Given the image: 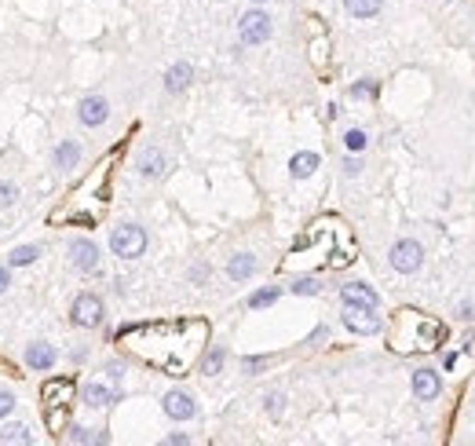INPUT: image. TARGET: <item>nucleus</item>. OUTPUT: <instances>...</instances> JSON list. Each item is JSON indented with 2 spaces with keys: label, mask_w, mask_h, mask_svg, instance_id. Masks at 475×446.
Listing matches in <instances>:
<instances>
[{
  "label": "nucleus",
  "mask_w": 475,
  "mask_h": 446,
  "mask_svg": "<svg viewBox=\"0 0 475 446\" xmlns=\"http://www.w3.org/2000/svg\"><path fill=\"white\" fill-rule=\"evenodd\" d=\"M77 158H81V146H77V143H62L59 151H55V165H59V168H74Z\"/></svg>",
  "instance_id": "4be33fe9"
},
{
  "label": "nucleus",
  "mask_w": 475,
  "mask_h": 446,
  "mask_svg": "<svg viewBox=\"0 0 475 446\" xmlns=\"http://www.w3.org/2000/svg\"><path fill=\"white\" fill-rule=\"evenodd\" d=\"M446 336V326L431 315H421L414 307H402L392 322V333H387V344L399 355H421V351H435Z\"/></svg>",
  "instance_id": "20e7f679"
},
{
  "label": "nucleus",
  "mask_w": 475,
  "mask_h": 446,
  "mask_svg": "<svg viewBox=\"0 0 475 446\" xmlns=\"http://www.w3.org/2000/svg\"><path fill=\"white\" fill-rule=\"evenodd\" d=\"M340 300H344V304H362V307H373V311H377L380 296H377L370 286H362V282H351V286H344V289H340Z\"/></svg>",
  "instance_id": "ddd939ff"
},
{
  "label": "nucleus",
  "mask_w": 475,
  "mask_h": 446,
  "mask_svg": "<svg viewBox=\"0 0 475 446\" xmlns=\"http://www.w3.org/2000/svg\"><path fill=\"white\" fill-rule=\"evenodd\" d=\"M318 168V154H311V151H304V154H296L293 161H289V172L296 176V180H304V176H311Z\"/></svg>",
  "instance_id": "aec40b11"
},
{
  "label": "nucleus",
  "mask_w": 475,
  "mask_h": 446,
  "mask_svg": "<svg viewBox=\"0 0 475 446\" xmlns=\"http://www.w3.org/2000/svg\"><path fill=\"white\" fill-rule=\"evenodd\" d=\"M442 392V380H439V373H431V370H417L414 373V395L417 399H424V402H431Z\"/></svg>",
  "instance_id": "4468645a"
},
{
  "label": "nucleus",
  "mask_w": 475,
  "mask_h": 446,
  "mask_svg": "<svg viewBox=\"0 0 475 446\" xmlns=\"http://www.w3.org/2000/svg\"><path fill=\"white\" fill-rule=\"evenodd\" d=\"M165 413L172 421H190L194 413H198V406H194V399L187 392H168L165 395Z\"/></svg>",
  "instance_id": "f8f14e48"
},
{
  "label": "nucleus",
  "mask_w": 475,
  "mask_h": 446,
  "mask_svg": "<svg viewBox=\"0 0 475 446\" xmlns=\"http://www.w3.org/2000/svg\"><path fill=\"white\" fill-rule=\"evenodd\" d=\"M11 406H15V395L11 392H0V417H8Z\"/></svg>",
  "instance_id": "c756f323"
},
{
  "label": "nucleus",
  "mask_w": 475,
  "mask_h": 446,
  "mask_svg": "<svg viewBox=\"0 0 475 446\" xmlns=\"http://www.w3.org/2000/svg\"><path fill=\"white\" fill-rule=\"evenodd\" d=\"M355 260V238H351V230L344 227L336 216H322L307 227V235L300 238L289 252V260L286 267L296 271V267H304V271H318V267H348Z\"/></svg>",
  "instance_id": "f03ea898"
},
{
  "label": "nucleus",
  "mask_w": 475,
  "mask_h": 446,
  "mask_svg": "<svg viewBox=\"0 0 475 446\" xmlns=\"http://www.w3.org/2000/svg\"><path fill=\"white\" fill-rule=\"evenodd\" d=\"M117 399V392L114 388H106V385H88L84 388V402H88V406H110V402Z\"/></svg>",
  "instance_id": "6ab92c4d"
},
{
  "label": "nucleus",
  "mask_w": 475,
  "mask_h": 446,
  "mask_svg": "<svg viewBox=\"0 0 475 446\" xmlns=\"http://www.w3.org/2000/svg\"><path fill=\"white\" fill-rule=\"evenodd\" d=\"M278 300V289H260V293H252L249 296V307H267Z\"/></svg>",
  "instance_id": "a878e982"
},
{
  "label": "nucleus",
  "mask_w": 475,
  "mask_h": 446,
  "mask_svg": "<svg viewBox=\"0 0 475 446\" xmlns=\"http://www.w3.org/2000/svg\"><path fill=\"white\" fill-rule=\"evenodd\" d=\"M114 161H117V154L102 158V161L92 168V172L66 194V201H62V205L52 212V223H66V220H70V223H95V220L102 216L106 201H110Z\"/></svg>",
  "instance_id": "7ed1b4c3"
},
{
  "label": "nucleus",
  "mask_w": 475,
  "mask_h": 446,
  "mask_svg": "<svg viewBox=\"0 0 475 446\" xmlns=\"http://www.w3.org/2000/svg\"><path fill=\"white\" fill-rule=\"evenodd\" d=\"M293 293H300V296H311V293H318V282H311V278H300V282L293 286Z\"/></svg>",
  "instance_id": "c85d7f7f"
},
{
  "label": "nucleus",
  "mask_w": 475,
  "mask_h": 446,
  "mask_svg": "<svg viewBox=\"0 0 475 446\" xmlns=\"http://www.w3.org/2000/svg\"><path fill=\"white\" fill-rule=\"evenodd\" d=\"M344 326H348L351 333H362L370 336L380 329V318L373 315V307H362V304H344Z\"/></svg>",
  "instance_id": "0eeeda50"
},
{
  "label": "nucleus",
  "mask_w": 475,
  "mask_h": 446,
  "mask_svg": "<svg viewBox=\"0 0 475 446\" xmlns=\"http://www.w3.org/2000/svg\"><path fill=\"white\" fill-rule=\"evenodd\" d=\"M190 77H194V70L187 66V62H176V66L168 70V77H165V88L168 92H183L187 84H190Z\"/></svg>",
  "instance_id": "a211bd4d"
},
{
  "label": "nucleus",
  "mask_w": 475,
  "mask_h": 446,
  "mask_svg": "<svg viewBox=\"0 0 475 446\" xmlns=\"http://www.w3.org/2000/svg\"><path fill=\"white\" fill-rule=\"evenodd\" d=\"M139 168H143V176H161V168H165V158L158 151H146L139 158Z\"/></svg>",
  "instance_id": "b1692460"
},
{
  "label": "nucleus",
  "mask_w": 475,
  "mask_h": 446,
  "mask_svg": "<svg viewBox=\"0 0 475 446\" xmlns=\"http://www.w3.org/2000/svg\"><path fill=\"white\" fill-rule=\"evenodd\" d=\"M74 380L70 377H52L45 388H40V402H45V421L52 432H62L66 428V417H70V406H74Z\"/></svg>",
  "instance_id": "39448f33"
},
{
  "label": "nucleus",
  "mask_w": 475,
  "mask_h": 446,
  "mask_svg": "<svg viewBox=\"0 0 475 446\" xmlns=\"http://www.w3.org/2000/svg\"><path fill=\"white\" fill-rule=\"evenodd\" d=\"M15 194H18V190H15L11 183H0V201H4V205H11V201H15Z\"/></svg>",
  "instance_id": "7c9ffc66"
},
{
  "label": "nucleus",
  "mask_w": 475,
  "mask_h": 446,
  "mask_svg": "<svg viewBox=\"0 0 475 446\" xmlns=\"http://www.w3.org/2000/svg\"><path fill=\"white\" fill-rule=\"evenodd\" d=\"M70 318H74L77 326H84V329H95V326L102 322V304H99V296H92V293H81L77 300H74Z\"/></svg>",
  "instance_id": "6e6552de"
},
{
  "label": "nucleus",
  "mask_w": 475,
  "mask_h": 446,
  "mask_svg": "<svg viewBox=\"0 0 475 446\" xmlns=\"http://www.w3.org/2000/svg\"><path fill=\"white\" fill-rule=\"evenodd\" d=\"M220 366H223V351L216 348V351L205 358V373H220Z\"/></svg>",
  "instance_id": "cd10ccee"
},
{
  "label": "nucleus",
  "mask_w": 475,
  "mask_h": 446,
  "mask_svg": "<svg viewBox=\"0 0 475 446\" xmlns=\"http://www.w3.org/2000/svg\"><path fill=\"white\" fill-rule=\"evenodd\" d=\"M8 286H11V278H8V271H4V267H0V293H4Z\"/></svg>",
  "instance_id": "72a5a7b5"
},
{
  "label": "nucleus",
  "mask_w": 475,
  "mask_h": 446,
  "mask_svg": "<svg viewBox=\"0 0 475 446\" xmlns=\"http://www.w3.org/2000/svg\"><path fill=\"white\" fill-rule=\"evenodd\" d=\"M344 4H348V11L355 18H373L380 11V0H344Z\"/></svg>",
  "instance_id": "412c9836"
},
{
  "label": "nucleus",
  "mask_w": 475,
  "mask_h": 446,
  "mask_svg": "<svg viewBox=\"0 0 475 446\" xmlns=\"http://www.w3.org/2000/svg\"><path fill=\"white\" fill-rule=\"evenodd\" d=\"M344 143H348V151H362V146H365V132L351 129L348 136H344Z\"/></svg>",
  "instance_id": "bb28decb"
},
{
  "label": "nucleus",
  "mask_w": 475,
  "mask_h": 446,
  "mask_svg": "<svg viewBox=\"0 0 475 446\" xmlns=\"http://www.w3.org/2000/svg\"><path fill=\"white\" fill-rule=\"evenodd\" d=\"M4 442H33V435L26 432V424H8V428H0V446Z\"/></svg>",
  "instance_id": "5701e85b"
},
{
  "label": "nucleus",
  "mask_w": 475,
  "mask_h": 446,
  "mask_svg": "<svg viewBox=\"0 0 475 446\" xmlns=\"http://www.w3.org/2000/svg\"><path fill=\"white\" fill-rule=\"evenodd\" d=\"M40 257V249L37 245H23V249H15L11 252V267H26V264H33Z\"/></svg>",
  "instance_id": "393cba45"
},
{
  "label": "nucleus",
  "mask_w": 475,
  "mask_h": 446,
  "mask_svg": "<svg viewBox=\"0 0 475 446\" xmlns=\"http://www.w3.org/2000/svg\"><path fill=\"white\" fill-rule=\"evenodd\" d=\"M421 260H424V249L417 245V242H395L392 245V267L395 271H402V274H409V271H417L421 267Z\"/></svg>",
  "instance_id": "1a4fd4ad"
},
{
  "label": "nucleus",
  "mask_w": 475,
  "mask_h": 446,
  "mask_svg": "<svg viewBox=\"0 0 475 446\" xmlns=\"http://www.w3.org/2000/svg\"><path fill=\"white\" fill-rule=\"evenodd\" d=\"M70 260L77 271L92 274V271H99V249L88 238H77V242H70Z\"/></svg>",
  "instance_id": "9b49d317"
},
{
  "label": "nucleus",
  "mask_w": 475,
  "mask_h": 446,
  "mask_svg": "<svg viewBox=\"0 0 475 446\" xmlns=\"http://www.w3.org/2000/svg\"><path fill=\"white\" fill-rule=\"evenodd\" d=\"M267 37H271V18L264 11H249L242 18V40L245 45H264Z\"/></svg>",
  "instance_id": "9d476101"
},
{
  "label": "nucleus",
  "mask_w": 475,
  "mask_h": 446,
  "mask_svg": "<svg viewBox=\"0 0 475 446\" xmlns=\"http://www.w3.org/2000/svg\"><path fill=\"white\" fill-rule=\"evenodd\" d=\"M81 121L84 124H102L106 121V99H99V95H88V99H81Z\"/></svg>",
  "instance_id": "2eb2a0df"
},
{
  "label": "nucleus",
  "mask_w": 475,
  "mask_h": 446,
  "mask_svg": "<svg viewBox=\"0 0 475 446\" xmlns=\"http://www.w3.org/2000/svg\"><path fill=\"white\" fill-rule=\"evenodd\" d=\"M267 410H271V413L282 410V395H271V399H267Z\"/></svg>",
  "instance_id": "473e14b6"
},
{
  "label": "nucleus",
  "mask_w": 475,
  "mask_h": 446,
  "mask_svg": "<svg viewBox=\"0 0 475 446\" xmlns=\"http://www.w3.org/2000/svg\"><path fill=\"white\" fill-rule=\"evenodd\" d=\"M26 366L30 370H52L55 366V348L52 344H33L26 351Z\"/></svg>",
  "instance_id": "dca6fc26"
},
{
  "label": "nucleus",
  "mask_w": 475,
  "mask_h": 446,
  "mask_svg": "<svg viewBox=\"0 0 475 446\" xmlns=\"http://www.w3.org/2000/svg\"><path fill=\"white\" fill-rule=\"evenodd\" d=\"M351 95H377V84H355Z\"/></svg>",
  "instance_id": "2f4dec72"
},
{
  "label": "nucleus",
  "mask_w": 475,
  "mask_h": 446,
  "mask_svg": "<svg viewBox=\"0 0 475 446\" xmlns=\"http://www.w3.org/2000/svg\"><path fill=\"white\" fill-rule=\"evenodd\" d=\"M117 344L132 358L168 377H187L209 344V322L205 318H172V322L124 326L117 333Z\"/></svg>",
  "instance_id": "f257e3e1"
},
{
  "label": "nucleus",
  "mask_w": 475,
  "mask_h": 446,
  "mask_svg": "<svg viewBox=\"0 0 475 446\" xmlns=\"http://www.w3.org/2000/svg\"><path fill=\"white\" fill-rule=\"evenodd\" d=\"M110 249L117 252L121 260H136V257H143V249H146V235H143V227H132V223L117 227L114 235H110Z\"/></svg>",
  "instance_id": "423d86ee"
},
{
  "label": "nucleus",
  "mask_w": 475,
  "mask_h": 446,
  "mask_svg": "<svg viewBox=\"0 0 475 446\" xmlns=\"http://www.w3.org/2000/svg\"><path fill=\"white\" fill-rule=\"evenodd\" d=\"M252 271H256V257H249V252H238V257L227 264V274H230L234 282H245Z\"/></svg>",
  "instance_id": "f3484780"
}]
</instances>
